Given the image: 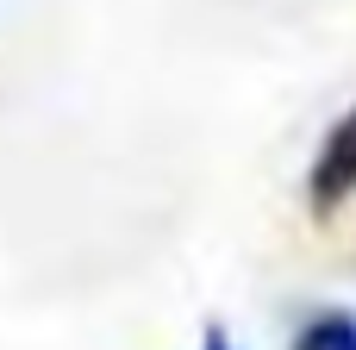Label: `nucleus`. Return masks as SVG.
Listing matches in <instances>:
<instances>
[{
	"instance_id": "1",
	"label": "nucleus",
	"mask_w": 356,
	"mask_h": 350,
	"mask_svg": "<svg viewBox=\"0 0 356 350\" xmlns=\"http://www.w3.org/2000/svg\"><path fill=\"white\" fill-rule=\"evenodd\" d=\"M307 194H313L319 213H332L338 200L356 194V106L325 132V144H319V157H313V175H307Z\"/></svg>"
},
{
	"instance_id": "2",
	"label": "nucleus",
	"mask_w": 356,
	"mask_h": 350,
	"mask_svg": "<svg viewBox=\"0 0 356 350\" xmlns=\"http://www.w3.org/2000/svg\"><path fill=\"white\" fill-rule=\"evenodd\" d=\"M294 350H356V313H344V307L313 313V319L294 332Z\"/></svg>"
},
{
	"instance_id": "3",
	"label": "nucleus",
	"mask_w": 356,
	"mask_h": 350,
	"mask_svg": "<svg viewBox=\"0 0 356 350\" xmlns=\"http://www.w3.org/2000/svg\"><path fill=\"white\" fill-rule=\"evenodd\" d=\"M200 350H238V344H232V332H225L219 319H207V332H200Z\"/></svg>"
}]
</instances>
